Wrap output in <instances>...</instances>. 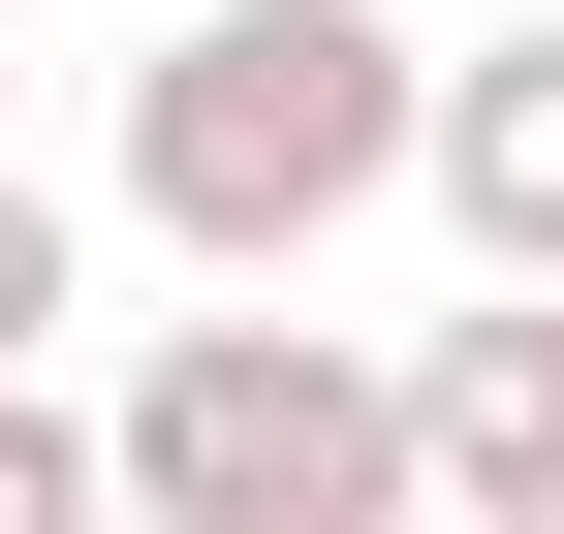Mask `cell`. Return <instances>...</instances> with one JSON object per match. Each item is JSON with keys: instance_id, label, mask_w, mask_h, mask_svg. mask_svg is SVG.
<instances>
[{"instance_id": "cell-3", "label": "cell", "mask_w": 564, "mask_h": 534, "mask_svg": "<svg viewBox=\"0 0 564 534\" xmlns=\"http://www.w3.org/2000/svg\"><path fill=\"white\" fill-rule=\"evenodd\" d=\"M408 221L502 252V284H564V0L440 32V95H408Z\"/></svg>"}, {"instance_id": "cell-6", "label": "cell", "mask_w": 564, "mask_h": 534, "mask_svg": "<svg viewBox=\"0 0 564 534\" xmlns=\"http://www.w3.org/2000/svg\"><path fill=\"white\" fill-rule=\"evenodd\" d=\"M63 314H95V221H63V189L0 158V346H63Z\"/></svg>"}, {"instance_id": "cell-2", "label": "cell", "mask_w": 564, "mask_h": 534, "mask_svg": "<svg viewBox=\"0 0 564 534\" xmlns=\"http://www.w3.org/2000/svg\"><path fill=\"white\" fill-rule=\"evenodd\" d=\"M440 503V440H408V346H345V314H158L126 346V534H408Z\"/></svg>"}, {"instance_id": "cell-4", "label": "cell", "mask_w": 564, "mask_h": 534, "mask_svg": "<svg viewBox=\"0 0 564 534\" xmlns=\"http://www.w3.org/2000/svg\"><path fill=\"white\" fill-rule=\"evenodd\" d=\"M408 440H440L470 534H564V284H502V252H470V314L408 346Z\"/></svg>"}, {"instance_id": "cell-5", "label": "cell", "mask_w": 564, "mask_h": 534, "mask_svg": "<svg viewBox=\"0 0 564 534\" xmlns=\"http://www.w3.org/2000/svg\"><path fill=\"white\" fill-rule=\"evenodd\" d=\"M0 534H126V409H63V346H0Z\"/></svg>"}, {"instance_id": "cell-1", "label": "cell", "mask_w": 564, "mask_h": 534, "mask_svg": "<svg viewBox=\"0 0 564 534\" xmlns=\"http://www.w3.org/2000/svg\"><path fill=\"white\" fill-rule=\"evenodd\" d=\"M408 95H440V32H377V0H158V63H126V221H158L188 284H314L345 221H408Z\"/></svg>"}]
</instances>
